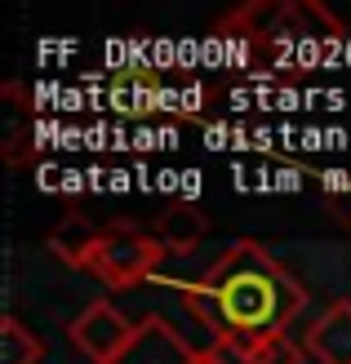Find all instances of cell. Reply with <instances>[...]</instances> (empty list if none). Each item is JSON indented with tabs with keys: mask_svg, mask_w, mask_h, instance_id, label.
Returning <instances> with one entry per match:
<instances>
[{
	"mask_svg": "<svg viewBox=\"0 0 351 364\" xmlns=\"http://www.w3.org/2000/svg\"><path fill=\"white\" fill-rule=\"evenodd\" d=\"M182 302L209 329V338L258 347L263 338L289 333V324L307 306V289L258 240H236L209 271H200L182 289Z\"/></svg>",
	"mask_w": 351,
	"mask_h": 364,
	"instance_id": "1",
	"label": "cell"
},
{
	"mask_svg": "<svg viewBox=\"0 0 351 364\" xmlns=\"http://www.w3.org/2000/svg\"><path fill=\"white\" fill-rule=\"evenodd\" d=\"M214 36L267 63H311L342 45L347 27L316 0H249L214 23Z\"/></svg>",
	"mask_w": 351,
	"mask_h": 364,
	"instance_id": "2",
	"label": "cell"
},
{
	"mask_svg": "<svg viewBox=\"0 0 351 364\" xmlns=\"http://www.w3.org/2000/svg\"><path fill=\"white\" fill-rule=\"evenodd\" d=\"M160 258H164V245L156 240V231L129 223V218H112L98 231V245L89 253L85 271L107 289H134L156 276Z\"/></svg>",
	"mask_w": 351,
	"mask_h": 364,
	"instance_id": "3",
	"label": "cell"
},
{
	"mask_svg": "<svg viewBox=\"0 0 351 364\" xmlns=\"http://www.w3.org/2000/svg\"><path fill=\"white\" fill-rule=\"evenodd\" d=\"M138 333V320H129L120 306L112 302H89L85 311L67 324V342L76 347L89 364H112L125 347H129V338Z\"/></svg>",
	"mask_w": 351,
	"mask_h": 364,
	"instance_id": "4",
	"label": "cell"
},
{
	"mask_svg": "<svg viewBox=\"0 0 351 364\" xmlns=\"http://www.w3.org/2000/svg\"><path fill=\"white\" fill-rule=\"evenodd\" d=\"M200 355L205 351H196L164 316H142L138 333L112 364H200Z\"/></svg>",
	"mask_w": 351,
	"mask_h": 364,
	"instance_id": "5",
	"label": "cell"
},
{
	"mask_svg": "<svg viewBox=\"0 0 351 364\" xmlns=\"http://www.w3.org/2000/svg\"><path fill=\"white\" fill-rule=\"evenodd\" d=\"M303 347L316 364H351V298H334L307 324Z\"/></svg>",
	"mask_w": 351,
	"mask_h": 364,
	"instance_id": "6",
	"label": "cell"
},
{
	"mask_svg": "<svg viewBox=\"0 0 351 364\" xmlns=\"http://www.w3.org/2000/svg\"><path fill=\"white\" fill-rule=\"evenodd\" d=\"M107 98H112L116 112H156L164 89L152 67H116L107 76Z\"/></svg>",
	"mask_w": 351,
	"mask_h": 364,
	"instance_id": "7",
	"label": "cell"
},
{
	"mask_svg": "<svg viewBox=\"0 0 351 364\" xmlns=\"http://www.w3.org/2000/svg\"><path fill=\"white\" fill-rule=\"evenodd\" d=\"M98 231H103V227H94L85 213H67V218H58V223L49 227L45 249H49L58 262L85 271V267H89V253H94V245H98Z\"/></svg>",
	"mask_w": 351,
	"mask_h": 364,
	"instance_id": "8",
	"label": "cell"
},
{
	"mask_svg": "<svg viewBox=\"0 0 351 364\" xmlns=\"http://www.w3.org/2000/svg\"><path fill=\"white\" fill-rule=\"evenodd\" d=\"M156 240L164 245V253H192L200 240H205L209 231V218L200 205H187V200H178V205H169L160 218H156Z\"/></svg>",
	"mask_w": 351,
	"mask_h": 364,
	"instance_id": "9",
	"label": "cell"
},
{
	"mask_svg": "<svg viewBox=\"0 0 351 364\" xmlns=\"http://www.w3.org/2000/svg\"><path fill=\"white\" fill-rule=\"evenodd\" d=\"M45 360V342L36 338L18 316L0 320V364H41Z\"/></svg>",
	"mask_w": 351,
	"mask_h": 364,
	"instance_id": "10",
	"label": "cell"
},
{
	"mask_svg": "<svg viewBox=\"0 0 351 364\" xmlns=\"http://www.w3.org/2000/svg\"><path fill=\"white\" fill-rule=\"evenodd\" d=\"M307 360V347L293 342L289 333H276V338H263L253 347V364H303Z\"/></svg>",
	"mask_w": 351,
	"mask_h": 364,
	"instance_id": "11",
	"label": "cell"
},
{
	"mask_svg": "<svg viewBox=\"0 0 351 364\" xmlns=\"http://www.w3.org/2000/svg\"><path fill=\"white\" fill-rule=\"evenodd\" d=\"M209 364H253V347L249 342H231V338H214L205 347Z\"/></svg>",
	"mask_w": 351,
	"mask_h": 364,
	"instance_id": "12",
	"label": "cell"
},
{
	"mask_svg": "<svg viewBox=\"0 0 351 364\" xmlns=\"http://www.w3.org/2000/svg\"><path fill=\"white\" fill-rule=\"evenodd\" d=\"M325 209L334 213V223L351 231V182H329L325 187Z\"/></svg>",
	"mask_w": 351,
	"mask_h": 364,
	"instance_id": "13",
	"label": "cell"
},
{
	"mask_svg": "<svg viewBox=\"0 0 351 364\" xmlns=\"http://www.w3.org/2000/svg\"><path fill=\"white\" fill-rule=\"evenodd\" d=\"M200 364H209V360H205V355H200Z\"/></svg>",
	"mask_w": 351,
	"mask_h": 364,
	"instance_id": "14",
	"label": "cell"
}]
</instances>
